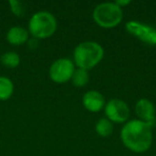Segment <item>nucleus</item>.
Instances as JSON below:
<instances>
[{
  "instance_id": "1",
  "label": "nucleus",
  "mask_w": 156,
  "mask_h": 156,
  "mask_svg": "<svg viewBox=\"0 0 156 156\" xmlns=\"http://www.w3.org/2000/svg\"><path fill=\"white\" fill-rule=\"evenodd\" d=\"M121 140L128 150L143 153L151 147L153 141L152 126L141 120H130L121 129Z\"/></svg>"
},
{
  "instance_id": "2",
  "label": "nucleus",
  "mask_w": 156,
  "mask_h": 156,
  "mask_svg": "<svg viewBox=\"0 0 156 156\" xmlns=\"http://www.w3.org/2000/svg\"><path fill=\"white\" fill-rule=\"evenodd\" d=\"M74 64L78 69H91L102 61L104 49L98 42L87 41L78 44L74 49Z\"/></svg>"
},
{
  "instance_id": "3",
  "label": "nucleus",
  "mask_w": 156,
  "mask_h": 156,
  "mask_svg": "<svg viewBox=\"0 0 156 156\" xmlns=\"http://www.w3.org/2000/svg\"><path fill=\"white\" fill-rule=\"evenodd\" d=\"M57 30V20L51 13L40 11L29 20V32L34 39H47Z\"/></svg>"
},
{
  "instance_id": "4",
  "label": "nucleus",
  "mask_w": 156,
  "mask_h": 156,
  "mask_svg": "<svg viewBox=\"0 0 156 156\" xmlns=\"http://www.w3.org/2000/svg\"><path fill=\"white\" fill-rule=\"evenodd\" d=\"M93 20L100 27L110 29L117 27L123 18V11L115 2H103L93 10Z\"/></svg>"
},
{
  "instance_id": "5",
  "label": "nucleus",
  "mask_w": 156,
  "mask_h": 156,
  "mask_svg": "<svg viewBox=\"0 0 156 156\" xmlns=\"http://www.w3.org/2000/svg\"><path fill=\"white\" fill-rule=\"evenodd\" d=\"M75 71V64L69 58H60L49 67L50 79L57 83H64L71 80Z\"/></svg>"
},
{
  "instance_id": "6",
  "label": "nucleus",
  "mask_w": 156,
  "mask_h": 156,
  "mask_svg": "<svg viewBox=\"0 0 156 156\" xmlns=\"http://www.w3.org/2000/svg\"><path fill=\"white\" fill-rule=\"evenodd\" d=\"M106 118L115 123H125L129 118V107L124 101L112 98L105 104Z\"/></svg>"
},
{
  "instance_id": "7",
  "label": "nucleus",
  "mask_w": 156,
  "mask_h": 156,
  "mask_svg": "<svg viewBox=\"0 0 156 156\" xmlns=\"http://www.w3.org/2000/svg\"><path fill=\"white\" fill-rule=\"evenodd\" d=\"M135 110L141 121L150 124L151 126L155 124V107L150 100L140 98L136 103Z\"/></svg>"
},
{
  "instance_id": "8",
  "label": "nucleus",
  "mask_w": 156,
  "mask_h": 156,
  "mask_svg": "<svg viewBox=\"0 0 156 156\" xmlns=\"http://www.w3.org/2000/svg\"><path fill=\"white\" fill-rule=\"evenodd\" d=\"M83 104L87 110L91 112L101 111L105 107V98L103 94L95 90H91L85 93L83 98Z\"/></svg>"
},
{
  "instance_id": "9",
  "label": "nucleus",
  "mask_w": 156,
  "mask_h": 156,
  "mask_svg": "<svg viewBox=\"0 0 156 156\" xmlns=\"http://www.w3.org/2000/svg\"><path fill=\"white\" fill-rule=\"evenodd\" d=\"M29 33L25 28L20 26H14L10 28L7 33V40L12 45H23L28 41Z\"/></svg>"
},
{
  "instance_id": "10",
  "label": "nucleus",
  "mask_w": 156,
  "mask_h": 156,
  "mask_svg": "<svg viewBox=\"0 0 156 156\" xmlns=\"http://www.w3.org/2000/svg\"><path fill=\"white\" fill-rule=\"evenodd\" d=\"M14 91V85L10 78L0 76V100L7 101L12 96Z\"/></svg>"
},
{
  "instance_id": "11",
  "label": "nucleus",
  "mask_w": 156,
  "mask_h": 156,
  "mask_svg": "<svg viewBox=\"0 0 156 156\" xmlns=\"http://www.w3.org/2000/svg\"><path fill=\"white\" fill-rule=\"evenodd\" d=\"M71 80L75 87H77V88L85 87V86L89 83V73H88L87 69H75Z\"/></svg>"
},
{
  "instance_id": "12",
  "label": "nucleus",
  "mask_w": 156,
  "mask_h": 156,
  "mask_svg": "<svg viewBox=\"0 0 156 156\" xmlns=\"http://www.w3.org/2000/svg\"><path fill=\"white\" fill-rule=\"evenodd\" d=\"M95 130L101 137H109L113 132V124L107 118H102L96 123Z\"/></svg>"
},
{
  "instance_id": "13",
  "label": "nucleus",
  "mask_w": 156,
  "mask_h": 156,
  "mask_svg": "<svg viewBox=\"0 0 156 156\" xmlns=\"http://www.w3.org/2000/svg\"><path fill=\"white\" fill-rule=\"evenodd\" d=\"M1 63L3 65L8 67H11V69H14L16 67L20 62V58L16 52H13V51H8L5 54H3L1 56Z\"/></svg>"
},
{
  "instance_id": "14",
  "label": "nucleus",
  "mask_w": 156,
  "mask_h": 156,
  "mask_svg": "<svg viewBox=\"0 0 156 156\" xmlns=\"http://www.w3.org/2000/svg\"><path fill=\"white\" fill-rule=\"evenodd\" d=\"M10 5H11V11L15 14L18 17L24 16V14L26 13V8L25 5L22 1H17V0H10L9 1Z\"/></svg>"
},
{
  "instance_id": "15",
  "label": "nucleus",
  "mask_w": 156,
  "mask_h": 156,
  "mask_svg": "<svg viewBox=\"0 0 156 156\" xmlns=\"http://www.w3.org/2000/svg\"><path fill=\"white\" fill-rule=\"evenodd\" d=\"M37 45H39V42H37V39H31V40H29V42H28L29 48H31V49H34L35 47H37Z\"/></svg>"
},
{
  "instance_id": "16",
  "label": "nucleus",
  "mask_w": 156,
  "mask_h": 156,
  "mask_svg": "<svg viewBox=\"0 0 156 156\" xmlns=\"http://www.w3.org/2000/svg\"><path fill=\"white\" fill-rule=\"evenodd\" d=\"M115 5H118V7H120L122 9V7H124V5H127L130 3V1H115Z\"/></svg>"
}]
</instances>
